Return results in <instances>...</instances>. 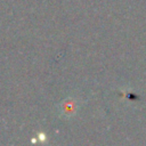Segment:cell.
Here are the masks:
<instances>
[{
	"instance_id": "1",
	"label": "cell",
	"mask_w": 146,
	"mask_h": 146,
	"mask_svg": "<svg viewBox=\"0 0 146 146\" xmlns=\"http://www.w3.org/2000/svg\"><path fill=\"white\" fill-rule=\"evenodd\" d=\"M79 111V102L75 98H66L58 105V114L60 117L70 120L75 116Z\"/></svg>"
},
{
	"instance_id": "2",
	"label": "cell",
	"mask_w": 146,
	"mask_h": 146,
	"mask_svg": "<svg viewBox=\"0 0 146 146\" xmlns=\"http://www.w3.org/2000/svg\"><path fill=\"white\" fill-rule=\"evenodd\" d=\"M39 139H41V140H44V135H40Z\"/></svg>"
}]
</instances>
